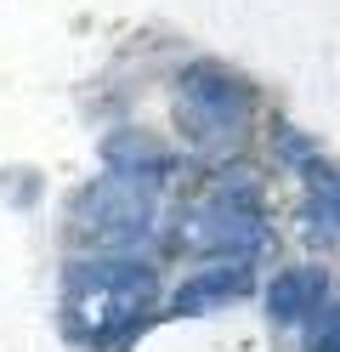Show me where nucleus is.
Returning <instances> with one entry per match:
<instances>
[{
    "mask_svg": "<svg viewBox=\"0 0 340 352\" xmlns=\"http://www.w3.org/2000/svg\"><path fill=\"white\" fill-rule=\"evenodd\" d=\"M159 301V273L153 261L136 256H97V261H74L63 278V307H68V329L85 341H125L131 329H142V318Z\"/></svg>",
    "mask_w": 340,
    "mask_h": 352,
    "instance_id": "f257e3e1",
    "label": "nucleus"
},
{
    "mask_svg": "<svg viewBox=\"0 0 340 352\" xmlns=\"http://www.w3.org/2000/svg\"><path fill=\"white\" fill-rule=\"evenodd\" d=\"M249 120H256V91H249V80L233 74L227 63L199 57V63H188V69L176 74V125L199 153L221 160L227 148L244 142Z\"/></svg>",
    "mask_w": 340,
    "mask_h": 352,
    "instance_id": "f03ea898",
    "label": "nucleus"
},
{
    "mask_svg": "<svg viewBox=\"0 0 340 352\" xmlns=\"http://www.w3.org/2000/svg\"><path fill=\"white\" fill-rule=\"evenodd\" d=\"M170 245L188 250V256H221V261H249L267 245V222H261V205H256V188L249 182H221L193 199L188 210L176 216L170 228Z\"/></svg>",
    "mask_w": 340,
    "mask_h": 352,
    "instance_id": "7ed1b4c3",
    "label": "nucleus"
},
{
    "mask_svg": "<svg viewBox=\"0 0 340 352\" xmlns=\"http://www.w3.org/2000/svg\"><path fill=\"white\" fill-rule=\"evenodd\" d=\"M159 228V205H153V188L142 182H125V176H97L74 193L68 205V239L85 250H108V256H125L136 250L142 239H153Z\"/></svg>",
    "mask_w": 340,
    "mask_h": 352,
    "instance_id": "20e7f679",
    "label": "nucleus"
},
{
    "mask_svg": "<svg viewBox=\"0 0 340 352\" xmlns=\"http://www.w3.org/2000/svg\"><path fill=\"white\" fill-rule=\"evenodd\" d=\"M249 284H256V267H249V261H210L204 273H193V278H181V284H176L170 313H181V318L216 313V307L238 301V296L249 290Z\"/></svg>",
    "mask_w": 340,
    "mask_h": 352,
    "instance_id": "39448f33",
    "label": "nucleus"
},
{
    "mask_svg": "<svg viewBox=\"0 0 340 352\" xmlns=\"http://www.w3.org/2000/svg\"><path fill=\"white\" fill-rule=\"evenodd\" d=\"M324 307H329V273L324 267L301 261V267L272 273V284H267V318L272 324H306Z\"/></svg>",
    "mask_w": 340,
    "mask_h": 352,
    "instance_id": "423d86ee",
    "label": "nucleus"
},
{
    "mask_svg": "<svg viewBox=\"0 0 340 352\" xmlns=\"http://www.w3.org/2000/svg\"><path fill=\"white\" fill-rule=\"evenodd\" d=\"M102 165H108V176H125V182H142V188L165 182L176 170V160L153 137H142V131H113L102 142Z\"/></svg>",
    "mask_w": 340,
    "mask_h": 352,
    "instance_id": "0eeeda50",
    "label": "nucleus"
},
{
    "mask_svg": "<svg viewBox=\"0 0 340 352\" xmlns=\"http://www.w3.org/2000/svg\"><path fill=\"white\" fill-rule=\"evenodd\" d=\"M306 176V199H301V233L312 239V245H340V170L317 160Z\"/></svg>",
    "mask_w": 340,
    "mask_h": 352,
    "instance_id": "6e6552de",
    "label": "nucleus"
},
{
    "mask_svg": "<svg viewBox=\"0 0 340 352\" xmlns=\"http://www.w3.org/2000/svg\"><path fill=\"white\" fill-rule=\"evenodd\" d=\"M306 352H340V296L312 318V336H306Z\"/></svg>",
    "mask_w": 340,
    "mask_h": 352,
    "instance_id": "1a4fd4ad",
    "label": "nucleus"
}]
</instances>
